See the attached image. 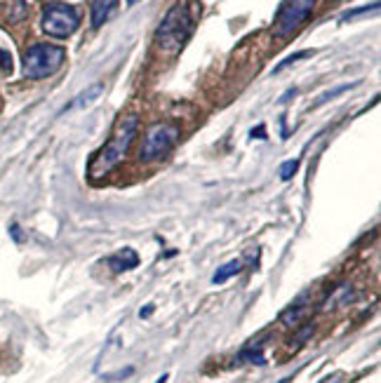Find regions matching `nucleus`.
Instances as JSON below:
<instances>
[{
    "mask_svg": "<svg viewBox=\"0 0 381 383\" xmlns=\"http://www.w3.org/2000/svg\"><path fill=\"white\" fill-rule=\"evenodd\" d=\"M320 383H341V374H332V376H325Z\"/></svg>",
    "mask_w": 381,
    "mask_h": 383,
    "instance_id": "nucleus-17",
    "label": "nucleus"
},
{
    "mask_svg": "<svg viewBox=\"0 0 381 383\" xmlns=\"http://www.w3.org/2000/svg\"><path fill=\"white\" fill-rule=\"evenodd\" d=\"M137 3V0H127V5H135Z\"/></svg>",
    "mask_w": 381,
    "mask_h": 383,
    "instance_id": "nucleus-21",
    "label": "nucleus"
},
{
    "mask_svg": "<svg viewBox=\"0 0 381 383\" xmlns=\"http://www.w3.org/2000/svg\"><path fill=\"white\" fill-rule=\"evenodd\" d=\"M377 10H379V3H372V5H367V8H360V10L348 12V15L341 17V22H351V19H358V17L367 15V12H377Z\"/></svg>",
    "mask_w": 381,
    "mask_h": 383,
    "instance_id": "nucleus-13",
    "label": "nucleus"
},
{
    "mask_svg": "<svg viewBox=\"0 0 381 383\" xmlns=\"http://www.w3.org/2000/svg\"><path fill=\"white\" fill-rule=\"evenodd\" d=\"M313 8H315V0H285L281 10H278L276 24H273L276 36L281 38L292 36L311 17Z\"/></svg>",
    "mask_w": 381,
    "mask_h": 383,
    "instance_id": "nucleus-6",
    "label": "nucleus"
},
{
    "mask_svg": "<svg viewBox=\"0 0 381 383\" xmlns=\"http://www.w3.org/2000/svg\"><path fill=\"white\" fill-rule=\"evenodd\" d=\"M240 268H243V263H240L238 259L228 261V263H224V266H221V268H217V273L212 275V282H214V285H221V282L231 280L233 275H238V273H240Z\"/></svg>",
    "mask_w": 381,
    "mask_h": 383,
    "instance_id": "nucleus-10",
    "label": "nucleus"
},
{
    "mask_svg": "<svg viewBox=\"0 0 381 383\" xmlns=\"http://www.w3.org/2000/svg\"><path fill=\"white\" fill-rule=\"evenodd\" d=\"M266 136V132H264V127H259V130H252V136Z\"/></svg>",
    "mask_w": 381,
    "mask_h": 383,
    "instance_id": "nucleus-19",
    "label": "nucleus"
},
{
    "mask_svg": "<svg viewBox=\"0 0 381 383\" xmlns=\"http://www.w3.org/2000/svg\"><path fill=\"white\" fill-rule=\"evenodd\" d=\"M278 383H292V376H285L283 381H278Z\"/></svg>",
    "mask_w": 381,
    "mask_h": 383,
    "instance_id": "nucleus-20",
    "label": "nucleus"
},
{
    "mask_svg": "<svg viewBox=\"0 0 381 383\" xmlns=\"http://www.w3.org/2000/svg\"><path fill=\"white\" fill-rule=\"evenodd\" d=\"M66 61V49L50 42H38L24 52V78L43 80L54 75Z\"/></svg>",
    "mask_w": 381,
    "mask_h": 383,
    "instance_id": "nucleus-3",
    "label": "nucleus"
},
{
    "mask_svg": "<svg viewBox=\"0 0 381 383\" xmlns=\"http://www.w3.org/2000/svg\"><path fill=\"white\" fill-rule=\"evenodd\" d=\"M151 313H154V306H146V308L139 311V315H142V318H149Z\"/></svg>",
    "mask_w": 381,
    "mask_h": 383,
    "instance_id": "nucleus-18",
    "label": "nucleus"
},
{
    "mask_svg": "<svg viewBox=\"0 0 381 383\" xmlns=\"http://www.w3.org/2000/svg\"><path fill=\"white\" fill-rule=\"evenodd\" d=\"M297 169H299V160H287V162H283V167H281V179H283V181H290V179L297 174Z\"/></svg>",
    "mask_w": 381,
    "mask_h": 383,
    "instance_id": "nucleus-11",
    "label": "nucleus"
},
{
    "mask_svg": "<svg viewBox=\"0 0 381 383\" xmlns=\"http://www.w3.org/2000/svg\"><path fill=\"white\" fill-rule=\"evenodd\" d=\"M137 132H139V116L132 113V116L120 118L116 130H113V134H111V139L106 141L104 146L97 150V155L92 158L90 169H87V177L92 181L109 177L113 169L125 160V155L130 153L132 143L137 139Z\"/></svg>",
    "mask_w": 381,
    "mask_h": 383,
    "instance_id": "nucleus-1",
    "label": "nucleus"
},
{
    "mask_svg": "<svg viewBox=\"0 0 381 383\" xmlns=\"http://www.w3.org/2000/svg\"><path fill=\"white\" fill-rule=\"evenodd\" d=\"M43 31L52 38H68L80 26V15L68 3H52L43 10Z\"/></svg>",
    "mask_w": 381,
    "mask_h": 383,
    "instance_id": "nucleus-5",
    "label": "nucleus"
},
{
    "mask_svg": "<svg viewBox=\"0 0 381 383\" xmlns=\"http://www.w3.org/2000/svg\"><path fill=\"white\" fill-rule=\"evenodd\" d=\"M120 0H92V8H90V22L94 29L104 26L109 19L116 15Z\"/></svg>",
    "mask_w": 381,
    "mask_h": 383,
    "instance_id": "nucleus-7",
    "label": "nucleus"
},
{
    "mask_svg": "<svg viewBox=\"0 0 381 383\" xmlns=\"http://www.w3.org/2000/svg\"><path fill=\"white\" fill-rule=\"evenodd\" d=\"M351 87H353V85H341V87H336V90H329V92H325V94H322V97H318V99H315V106H320V104L329 102V99L339 97V94L348 92V90H351Z\"/></svg>",
    "mask_w": 381,
    "mask_h": 383,
    "instance_id": "nucleus-12",
    "label": "nucleus"
},
{
    "mask_svg": "<svg viewBox=\"0 0 381 383\" xmlns=\"http://www.w3.org/2000/svg\"><path fill=\"white\" fill-rule=\"evenodd\" d=\"M195 26V12L190 10V3H177L170 8L167 15L156 29V49L165 56H177L186 40L193 33Z\"/></svg>",
    "mask_w": 381,
    "mask_h": 383,
    "instance_id": "nucleus-2",
    "label": "nucleus"
},
{
    "mask_svg": "<svg viewBox=\"0 0 381 383\" xmlns=\"http://www.w3.org/2000/svg\"><path fill=\"white\" fill-rule=\"evenodd\" d=\"M101 92H104V85H101V83H94L92 87H87L85 92H80L78 97H75L73 102L66 106V111H68V109H85V106H90V104L94 102V99L101 97Z\"/></svg>",
    "mask_w": 381,
    "mask_h": 383,
    "instance_id": "nucleus-9",
    "label": "nucleus"
},
{
    "mask_svg": "<svg viewBox=\"0 0 381 383\" xmlns=\"http://www.w3.org/2000/svg\"><path fill=\"white\" fill-rule=\"evenodd\" d=\"M139 266V254L135 249H120L118 254L109 256V268L113 273H125Z\"/></svg>",
    "mask_w": 381,
    "mask_h": 383,
    "instance_id": "nucleus-8",
    "label": "nucleus"
},
{
    "mask_svg": "<svg viewBox=\"0 0 381 383\" xmlns=\"http://www.w3.org/2000/svg\"><path fill=\"white\" fill-rule=\"evenodd\" d=\"M177 141H179V127L172 123H158L146 132L142 150H139V160L142 162L160 160L174 148Z\"/></svg>",
    "mask_w": 381,
    "mask_h": 383,
    "instance_id": "nucleus-4",
    "label": "nucleus"
},
{
    "mask_svg": "<svg viewBox=\"0 0 381 383\" xmlns=\"http://www.w3.org/2000/svg\"><path fill=\"white\" fill-rule=\"evenodd\" d=\"M311 52H308V49H306V52H297V54H292V56H287V59H283L281 61V64H278L276 68H273V73H281L283 71V68L285 66H290V64H294V61H299V59H306V56H308Z\"/></svg>",
    "mask_w": 381,
    "mask_h": 383,
    "instance_id": "nucleus-14",
    "label": "nucleus"
},
{
    "mask_svg": "<svg viewBox=\"0 0 381 383\" xmlns=\"http://www.w3.org/2000/svg\"><path fill=\"white\" fill-rule=\"evenodd\" d=\"M0 71H5V73L12 71V54L5 52V49H0Z\"/></svg>",
    "mask_w": 381,
    "mask_h": 383,
    "instance_id": "nucleus-16",
    "label": "nucleus"
},
{
    "mask_svg": "<svg viewBox=\"0 0 381 383\" xmlns=\"http://www.w3.org/2000/svg\"><path fill=\"white\" fill-rule=\"evenodd\" d=\"M243 357H245V360L254 362V365H264V362H266L264 355H262V350H245Z\"/></svg>",
    "mask_w": 381,
    "mask_h": 383,
    "instance_id": "nucleus-15",
    "label": "nucleus"
}]
</instances>
